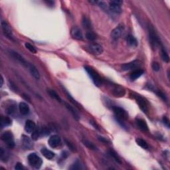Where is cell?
<instances>
[{"mask_svg": "<svg viewBox=\"0 0 170 170\" xmlns=\"http://www.w3.org/2000/svg\"><path fill=\"white\" fill-rule=\"evenodd\" d=\"M84 68H85V70L87 72V74H89L90 78L92 79L94 85L96 87H100L102 84V79L100 78V76H99V74L97 73L93 68L89 67V66H85Z\"/></svg>", "mask_w": 170, "mask_h": 170, "instance_id": "1", "label": "cell"}, {"mask_svg": "<svg viewBox=\"0 0 170 170\" xmlns=\"http://www.w3.org/2000/svg\"><path fill=\"white\" fill-rule=\"evenodd\" d=\"M27 160L31 166L35 169H39L43 164L42 159L35 153L30 154L27 157Z\"/></svg>", "mask_w": 170, "mask_h": 170, "instance_id": "2", "label": "cell"}, {"mask_svg": "<svg viewBox=\"0 0 170 170\" xmlns=\"http://www.w3.org/2000/svg\"><path fill=\"white\" fill-rule=\"evenodd\" d=\"M1 140L5 143L9 148H14L15 146V141L13 134L10 131L3 132L1 136Z\"/></svg>", "mask_w": 170, "mask_h": 170, "instance_id": "3", "label": "cell"}, {"mask_svg": "<svg viewBox=\"0 0 170 170\" xmlns=\"http://www.w3.org/2000/svg\"><path fill=\"white\" fill-rule=\"evenodd\" d=\"M149 38L150 45L153 49H155L157 46L161 44L160 39L158 38V36L156 33L155 30L152 26L149 27Z\"/></svg>", "mask_w": 170, "mask_h": 170, "instance_id": "4", "label": "cell"}, {"mask_svg": "<svg viewBox=\"0 0 170 170\" xmlns=\"http://www.w3.org/2000/svg\"><path fill=\"white\" fill-rule=\"evenodd\" d=\"M112 110H113L114 113L115 114V118L116 120L124 121L128 118V112L122 108L119 107H113Z\"/></svg>", "mask_w": 170, "mask_h": 170, "instance_id": "5", "label": "cell"}, {"mask_svg": "<svg viewBox=\"0 0 170 170\" xmlns=\"http://www.w3.org/2000/svg\"><path fill=\"white\" fill-rule=\"evenodd\" d=\"M134 98L136 100V102L138 104L140 109L142 110L143 112L147 113V110H148V106H147V102L146 100L142 96L137 94H134Z\"/></svg>", "mask_w": 170, "mask_h": 170, "instance_id": "6", "label": "cell"}, {"mask_svg": "<svg viewBox=\"0 0 170 170\" xmlns=\"http://www.w3.org/2000/svg\"><path fill=\"white\" fill-rule=\"evenodd\" d=\"M1 28L3 31L4 35H5L8 39H10V40L15 41V37L14 36V34H13L12 27H10V25H9L5 21H2L1 23Z\"/></svg>", "mask_w": 170, "mask_h": 170, "instance_id": "7", "label": "cell"}, {"mask_svg": "<svg viewBox=\"0 0 170 170\" xmlns=\"http://www.w3.org/2000/svg\"><path fill=\"white\" fill-rule=\"evenodd\" d=\"M123 1L120 0H114L110 2L109 8L110 10L114 14H121L122 12L121 5H122Z\"/></svg>", "mask_w": 170, "mask_h": 170, "instance_id": "8", "label": "cell"}, {"mask_svg": "<svg viewBox=\"0 0 170 170\" xmlns=\"http://www.w3.org/2000/svg\"><path fill=\"white\" fill-rule=\"evenodd\" d=\"M124 31V25L122 23L119 24L116 28H114L111 32V37L114 40H117L122 36L123 32Z\"/></svg>", "mask_w": 170, "mask_h": 170, "instance_id": "9", "label": "cell"}, {"mask_svg": "<svg viewBox=\"0 0 170 170\" xmlns=\"http://www.w3.org/2000/svg\"><path fill=\"white\" fill-rule=\"evenodd\" d=\"M8 51H9V53L10 54L11 56H12L14 59H15L17 61H18L19 63H20L22 65L25 66V67H28V66L29 64L25 61V59H24L20 54H19L18 53L13 50H9Z\"/></svg>", "mask_w": 170, "mask_h": 170, "instance_id": "10", "label": "cell"}, {"mask_svg": "<svg viewBox=\"0 0 170 170\" xmlns=\"http://www.w3.org/2000/svg\"><path fill=\"white\" fill-rule=\"evenodd\" d=\"M61 143V139L58 135H53L48 139V143L52 148H56L59 147Z\"/></svg>", "mask_w": 170, "mask_h": 170, "instance_id": "11", "label": "cell"}, {"mask_svg": "<svg viewBox=\"0 0 170 170\" xmlns=\"http://www.w3.org/2000/svg\"><path fill=\"white\" fill-rule=\"evenodd\" d=\"M140 65V61L138 60H135V61L130 62V63L124 64V65H122V70H124V71L134 70L138 68Z\"/></svg>", "mask_w": 170, "mask_h": 170, "instance_id": "12", "label": "cell"}, {"mask_svg": "<svg viewBox=\"0 0 170 170\" xmlns=\"http://www.w3.org/2000/svg\"><path fill=\"white\" fill-rule=\"evenodd\" d=\"M90 51L94 55H101L104 51L103 47L98 43H92L89 46Z\"/></svg>", "mask_w": 170, "mask_h": 170, "instance_id": "13", "label": "cell"}, {"mask_svg": "<svg viewBox=\"0 0 170 170\" xmlns=\"http://www.w3.org/2000/svg\"><path fill=\"white\" fill-rule=\"evenodd\" d=\"M112 93L116 97H123L126 94V90L121 86L116 85L112 88Z\"/></svg>", "mask_w": 170, "mask_h": 170, "instance_id": "14", "label": "cell"}, {"mask_svg": "<svg viewBox=\"0 0 170 170\" xmlns=\"http://www.w3.org/2000/svg\"><path fill=\"white\" fill-rule=\"evenodd\" d=\"M70 35L72 37V38L76 40H83V35L82 33L81 30L77 27H72L70 30Z\"/></svg>", "mask_w": 170, "mask_h": 170, "instance_id": "15", "label": "cell"}, {"mask_svg": "<svg viewBox=\"0 0 170 170\" xmlns=\"http://www.w3.org/2000/svg\"><path fill=\"white\" fill-rule=\"evenodd\" d=\"M136 123L139 128H140L141 130H142V131L147 132L149 130L148 126H147L146 122H145L143 119L137 118L136 119Z\"/></svg>", "mask_w": 170, "mask_h": 170, "instance_id": "16", "label": "cell"}, {"mask_svg": "<svg viewBox=\"0 0 170 170\" xmlns=\"http://www.w3.org/2000/svg\"><path fill=\"white\" fill-rule=\"evenodd\" d=\"M36 129V124L33 121L31 120H27L25 122V130L27 133H33L34 130Z\"/></svg>", "mask_w": 170, "mask_h": 170, "instance_id": "17", "label": "cell"}, {"mask_svg": "<svg viewBox=\"0 0 170 170\" xmlns=\"http://www.w3.org/2000/svg\"><path fill=\"white\" fill-rule=\"evenodd\" d=\"M27 68H29V70L31 74L35 79L39 80V79H40V74H39V70H37V68L35 67L33 65L29 64Z\"/></svg>", "mask_w": 170, "mask_h": 170, "instance_id": "18", "label": "cell"}, {"mask_svg": "<svg viewBox=\"0 0 170 170\" xmlns=\"http://www.w3.org/2000/svg\"><path fill=\"white\" fill-rule=\"evenodd\" d=\"M19 110L22 115H27L29 113V107L25 102H21L19 105Z\"/></svg>", "mask_w": 170, "mask_h": 170, "instance_id": "19", "label": "cell"}, {"mask_svg": "<svg viewBox=\"0 0 170 170\" xmlns=\"http://www.w3.org/2000/svg\"><path fill=\"white\" fill-rule=\"evenodd\" d=\"M41 153L42 154V155L45 157V158L48 159V160H51V159L55 157V153H53L52 151H51V150L45 148V147L41 150Z\"/></svg>", "mask_w": 170, "mask_h": 170, "instance_id": "20", "label": "cell"}, {"mask_svg": "<svg viewBox=\"0 0 170 170\" xmlns=\"http://www.w3.org/2000/svg\"><path fill=\"white\" fill-rule=\"evenodd\" d=\"M65 107L67 108V110L69 111L72 116H73L74 118L76 119V120H79V118H80V116H79V114L78 113V112L76 111V110H75L73 107H72V106H70L68 104L65 102Z\"/></svg>", "mask_w": 170, "mask_h": 170, "instance_id": "21", "label": "cell"}, {"mask_svg": "<svg viewBox=\"0 0 170 170\" xmlns=\"http://www.w3.org/2000/svg\"><path fill=\"white\" fill-rule=\"evenodd\" d=\"M144 73V71L142 70H136L132 72L130 75V79L132 81H136L140 78L142 75Z\"/></svg>", "mask_w": 170, "mask_h": 170, "instance_id": "22", "label": "cell"}, {"mask_svg": "<svg viewBox=\"0 0 170 170\" xmlns=\"http://www.w3.org/2000/svg\"><path fill=\"white\" fill-rule=\"evenodd\" d=\"M22 143H23V146L28 150H30L33 147L31 140L27 136H23L22 137Z\"/></svg>", "mask_w": 170, "mask_h": 170, "instance_id": "23", "label": "cell"}, {"mask_svg": "<svg viewBox=\"0 0 170 170\" xmlns=\"http://www.w3.org/2000/svg\"><path fill=\"white\" fill-rule=\"evenodd\" d=\"M126 41H127L128 44L130 47H136L137 46H138V41H137V39L133 36V35H128Z\"/></svg>", "mask_w": 170, "mask_h": 170, "instance_id": "24", "label": "cell"}, {"mask_svg": "<svg viewBox=\"0 0 170 170\" xmlns=\"http://www.w3.org/2000/svg\"><path fill=\"white\" fill-rule=\"evenodd\" d=\"M82 24H83L84 28H85L86 29L90 30L92 29L91 22H90V19L86 16H83V19H82Z\"/></svg>", "mask_w": 170, "mask_h": 170, "instance_id": "25", "label": "cell"}, {"mask_svg": "<svg viewBox=\"0 0 170 170\" xmlns=\"http://www.w3.org/2000/svg\"><path fill=\"white\" fill-rule=\"evenodd\" d=\"M47 93L49 94L50 96L51 97V98L55 99V100L58 101V102H62V99L61 98V97L59 96V94H57L54 90L48 89H47Z\"/></svg>", "mask_w": 170, "mask_h": 170, "instance_id": "26", "label": "cell"}, {"mask_svg": "<svg viewBox=\"0 0 170 170\" xmlns=\"http://www.w3.org/2000/svg\"><path fill=\"white\" fill-rule=\"evenodd\" d=\"M12 121L9 117L5 116H2L1 117V127L3 128V127L9 126L12 124Z\"/></svg>", "mask_w": 170, "mask_h": 170, "instance_id": "27", "label": "cell"}, {"mask_svg": "<svg viewBox=\"0 0 170 170\" xmlns=\"http://www.w3.org/2000/svg\"><path fill=\"white\" fill-rule=\"evenodd\" d=\"M85 167L84 166V165L81 163V161L77 160L70 167V169H84Z\"/></svg>", "mask_w": 170, "mask_h": 170, "instance_id": "28", "label": "cell"}, {"mask_svg": "<svg viewBox=\"0 0 170 170\" xmlns=\"http://www.w3.org/2000/svg\"><path fill=\"white\" fill-rule=\"evenodd\" d=\"M63 91L65 92L66 95H67V97L68 98V100H69V101H70V102H71L72 104H73L75 106V107L78 108V109H81V106L80 104H79L78 102H77L73 98H72V97L71 96V95H70V94L69 93H68V92L67 91V90H65V89H64V88H63Z\"/></svg>", "mask_w": 170, "mask_h": 170, "instance_id": "29", "label": "cell"}, {"mask_svg": "<svg viewBox=\"0 0 170 170\" xmlns=\"http://www.w3.org/2000/svg\"><path fill=\"white\" fill-rule=\"evenodd\" d=\"M136 142L138 145H140L141 147H142L143 149L147 150L148 149V144L145 142L144 140H143L142 138H136Z\"/></svg>", "mask_w": 170, "mask_h": 170, "instance_id": "30", "label": "cell"}, {"mask_svg": "<svg viewBox=\"0 0 170 170\" xmlns=\"http://www.w3.org/2000/svg\"><path fill=\"white\" fill-rule=\"evenodd\" d=\"M109 154H110V156H111L112 158H113L114 160H115L117 163H122V161H121V159L120 158V156L118 155V154H117L116 152L114 151V150H110L109 151Z\"/></svg>", "mask_w": 170, "mask_h": 170, "instance_id": "31", "label": "cell"}, {"mask_svg": "<svg viewBox=\"0 0 170 170\" xmlns=\"http://www.w3.org/2000/svg\"><path fill=\"white\" fill-rule=\"evenodd\" d=\"M42 136V132L41 129L37 128L34 130V132H33L31 134V138L33 140H37L39 138V137Z\"/></svg>", "mask_w": 170, "mask_h": 170, "instance_id": "32", "label": "cell"}, {"mask_svg": "<svg viewBox=\"0 0 170 170\" xmlns=\"http://www.w3.org/2000/svg\"><path fill=\"white\" fill-rule=\"evenodd\" d=\"M82 142L85 146H87L88 148H89L90 150H97V147L96 146L94 143H92V142H90V141L87 140H82Z\"/></svg>", "mask_w": 170, "mask_h": 170, "instance_id": "33", "label": "cell"}, {"mask_svg": "<svg viewBox=\"0 0 170 170\" xmlns=\"http://www.w3.org/2000/svg\"><path fill=\"white\" fill-rule=\"evenodd\" d=\"M161 53H162V59L163 61H165V63H168L169 61V57L167 53L166 50L165 49V48L162 47V49H161Z\"/></svg>", "mask_w": 170, "mask_h": 170, "instance_id": "34", "label": "cell"}, {"mask_svg": "<svg viewBox=\"0 0 170 170\" xmlns=\"http://www.w3.org/2000/svg\"><path fill=\"white\" fill-rule=\"evenodd\" d=\"M86 38L89 41H94L96 39L97 36L94 32L90 31H88L87 32V33H86Z\"/></svg>", "mask_w": 170, "mask_h": 170, "instance_id": "35", "label": "cell"}, {"mask_svg": "<svg viewBox=\"0 0 170 170\" xmlns=\"http://www.w3.org/2000/svg\"><path fill=\"white\" fill-rule=\"evenodd\" d=\"M25 47H26L27 49H28L31 53H37V49L35 48L33 45H32L31 44H30L29 43H25Z\"/></svg>", "mask_w": 170, "mask_h": 170, "instance_id": "36", "label": "cell"}, {"mask_svg": "<svg viewBox=\"0 0 170 170\" xmlns=\"http://www.w3.org/2000/svg\"><path fill=\"white\" fill-rule=\"evenodd\" d=\"M6 111H7V113L9 114H14L15 112V104H11L8 105L7 109H6Z\"/></svg>", "mask_w": 170, "mask_h": 170, "instance_id": "37", "label": "cell"}, {"mask_svg": "<svg viewBox=\"0 0 170 170\" xmlns=\"http://www.w3.org/2000/svg\"><path fill=\"white\" fill-rule=\"evenodd\" d=\"M0 156H1V159L3 162H6L8 160V156L7 154L5 153V151L3 148H1V152H0Z\"/></svg>", "mask_w": 170, "mask_h": 170, "instance_id": "38", "label": "cell"}, {"mask_svg": "<svg viewBox=\"0 0 170 170\" xmlns=\"http://www.w3.org/2000/svg\"><path fill=\"white\" fill-rule=\"evenodd\" d=\"M152 67V68H153V70L156 72H158L159 70H160V66L159 65V63H157V62H154Z\"/></svg>", "mask_w": 170, "mask_h": 170, "instance_id": "39", "label": "cell"}, {"mask_svg": "<svg viewBox=\"0 0 170 170\" xmlns=\"http://www.w3.org/2000/svg\"><path fill=\"white\" fill-rule=\"evenodd\" d=\"M163 122L165 124V126H166L167 128H169V120L166 116H164L163 118Z\"/></svg>", "mask_w": 170, "mask_h": 170, "instance_id": "40", "label": "cell"}, {"mask_svg": "<svg viewBox=\"0 0 170 170\" xmlns=\"http://www.w3.org/2000/svg\"><path fill=\"white\" fill-rule=\"evenodd\" d=\"M15 169H17V170H21L23 169V164L21 163H17L16 164H15Z\"/></svg>", "mask_w": 170, "mask_h": 170, "instance_id": "41", "label": "cell"}, {"mask_svg": "<svg viewBox=\"0 0 170 170\" xmlns=\"http://www.w3.org/2000/svg\"><path fill=\"white\" fill-rule=\"evenodd\" d=\"M65 143H67V146L69 147V148L71 150H75V148H74V146L73 145V144H72V143H70L69 141H67V140H65Z\"/></svg>", "mask_w": 170, "mask_h": 170, "instance_id": "42", "label": "cell"}, {"mask_svg": "<svg viewBox=\"0 0 170 170\" xmlns=\"http://www.w3.org/2000/svg\"><path fill=\"white\" fill-rule=\"evenodd\" d=\"M157 94H158V95L160 96V97H161V98H162L163 100H166L167 99H166V96H165V95L163 93H162V92H160V91H158V92H157Z\"/></svg>", "mask_w": 170, "mask_h": 170, "instance_id": "43", "label": "cell"}, {"mask_svg": "<svg viewBox=\"0 0 170 170\" xmlns=\"http://www.w3.org/2000/svg\"><path fill=\"white\" fill-rule=\"evenodd\" d=\"M98 140H100V142H102L103 143H109V141L108 140L107 138H104V137L102 136H98Z\"/></svg>", "mask_w": 170, "mask_h": 170, "instance_id": "44", "label": "cell"}, {"mask_svg": "<svg viewBox=\"0 0 170 170\" xmlns=\"http://www.w3.org/2000/svg\"><path fill=\"white\" fill-rule=\"evenodd\" d=\"M90 123L91 124H92V126H93L94 127V128H95V129H96V130H100V129H99V127H98V126L96 124V123L95 122H94V121H92V120H90Z\"/></svg>", "mask_w": 170, "mask_h": 170, "instance_id": "45", "label": "cell"}, {"mask_svg": "<svg viewBox=\"0 0 170 170\" xmlns=\"http://www.w3.org/2000/svg\"><path fill=\"white\" fill-rule=\"evenodd\" d=\"M22 96H23V98L25 99V100H26L27 101H29V102H31V98L29 97V96L27 95V94H22Z\"/></svg>", "mask_w": 170, "mask_h": 170, "instance_id": "46", "label": "cell"}, {"mask_svg": "<svg viewBox=\"0 0 170 170\" xmlns=\"http://www.w3.org/2000/svg\"><path fill=\"white\" fill-rule=\"evenodd\" d=\"M1 87H2V86H3V76H1Z\"/></svg>", "mask_w": 170, "mask_h": 170, "instance_id": "47", "label": "cell"}]
</instances>
